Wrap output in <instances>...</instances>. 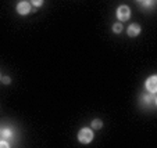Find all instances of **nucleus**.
Wrapping results in <instances>:
<instances>
[{"instance_id": "nucleus-1", "label": "nucleus", "mask_w": 157, "mask_h": 148, "mask_svg": "<svg viewBox=\"0 0 157 148\" xmlns=\"http://www.w3.org/2000/svg\"><path fill=\"white\" fill-rule=\"evenodd\" d=\"M78 140H79V143H82V144H88V143H90L93 140V132L88 128L81 129L79 133H78Z\"/></svg>"}, {"instance_id": "nucleus-2", "label": "nucleus", "mask_w": 157, "mask_h": 148, "mask_svg": "<svg viewBox=\"0 0 157 148\" xmlns=\"http://www.w3.org/2000/svg\"><path fill=\"white\" fill-rule=\"evenodd\" d=\"M131 17V10L128 6H120L117 9V18L120 21H127Z\"/></svg>"}, {"instance_id": "nucleus-3", "label": "nucleus", "mask_w": 157, "mask_h": 148, "mask_svg": "<svg viewBox=\"0 0 157 148\" xmlns=\"http://www.w3.org/2000/svg\"><path fill=\"white\" fill-rule=\"evenodd\" d=\"M145 87L151 93V94H154V93H156V90H157V76H156V75L150 76L147 80H146Z\"/></svg>"}, {"instance_id": "nucleus-4", "label": "nucleus", "mask_w": 157, "mask_h": 148, "mask_svg": "<svg viewBox=\"0 0 157 148\" xmlns=\"http://www.w3.org/2000/svg\"><path fill=\"white\" fill-rule=\"evenodd\" d=\"M17 11H18V14H21V15L29 14V11H31V4L28 3V2H21V3L17 4Z\"/></svg>"}, {"instance_id": "nucleus-5", "label": "nucleus", "mask_w": 157, "mask_h": 148, "mask_svg": "<svg viewBox=\"0 0 157 148\" xmlns=\"http://www.w3.org/2000/svg\"><path fill=\"white\" fill-rule=\"evenodd\" d=\"M127 33L131 38H135V36H138L140 33V27L138 24H131L127 29Z\"/></svg>"}, {"instance_id": "nucleus-6", "label": "nucleus", "mask_w": 157, "mask_h": 148, "mask_svg": "<svg viewBox=\"0 0 157 148\" xmlns=\"http://www.w3.org/2000/svg\"><path fill=\"white\" fill-rule=\"evenodd\" d=\"M101 126H103V122H101L100 119H95V121L92 122V128L96 129V130H98V129H101Z\"/></svg>"}, {"instance_id": "nucleus-7", "label": "nucleus", "mask_w": 157, "mask_h": 148, "mask_svg": "<svg viewBox=\"0 0 157 148\" xmlns=\"http://www.w3.org/2000/svg\"><path fill=\"white\" fill-rule=\"evenodd\" d=\"M113 31H114L116 33H120V32H121V31H122V24H121V22H117V24H114V25H113Z\"/></svg>"}, {"instance_id": "nucleus-8", "label": "nucleus", "mask_w": 157, "mask_h": 148, "mask_svg": "<svg viewBox=\"0 0 157 148\" xmlns=\"http://www.w3.org/2000/svg\"><path fill=\"white\" fill-rule=\"evenodd\" d=\"M32 4L35 7H40L43 4V0H32Z\"/></svg>"}, {"instance_id": "nucleus-9", "label": "nucleus", "mask_w": 157, "mask_h": 148, "mask_svg": "<svg viewBox=\"0 0 157 148\" xmlns=\"http://www.w3.org/2000/svg\"><path fill=\"white\" fill-rule=\"evenodd\" d=\"M2 134H3L4 137H11V132H10L9 129H4V130H3V133H2Z\"/></svg>"}, {"instance_id": "nucleus-10", "label": "nucleus", "mask_w": 157, "mask_h": 148, "mask_svg": "<svg viewBox=\"0 0 157 148\" xmlns=\"http://www.w3.org/2000/svg\"><path fill=\"white\" fill-rule=\"evenodd\" d=\"M0 147H4V148H9L10 147V144L7 141H2V140H0Z\"/></svg>"}, {"instance_id": "nucleus-11", "label": "nucleus", "mask_w": 157, "mask_h": 148, "mask_svg": "<svg viewBox=\"0 0 157 148\" xmlns=\"http://www.w3.org/2000/svg\"><path fill=\"white\" fill-rule=\"evenodd\" d=\"M3 82L6 83V85H9V83H10V78H9V76H4V78H3Z\"/></svg>"}, {"instance_id": "nucleus-12", "label": "nucleus", "mask_w": 157, "mask_h": 148, "mask_svg": "<svg viewBox=\"0 0 157 148\" xmlns=\"http://www.w3.org/2000/svg\"><path fill=\"white\" fill-rule=\"evenodd\" d=\"M145 6H146V7H147V6H151V2H150V0H147V2H145Z\"/></svg>"}, {"instance_id": "nucleus-13", "label": "nucleus", "mask_w": 157, "mask_h": 148, "mask_svg": "<svg viewBox=\"0 0 157 148\" xmlns=\"http://www.w3.org/2000/svg\"><path fill=\"white\" fill-rule=\"evenodd\" d=\"M139 2H142V0H139Z\"/></svg>"}]
</instances>
